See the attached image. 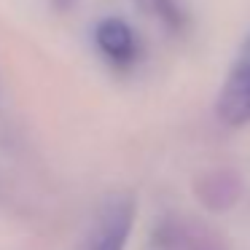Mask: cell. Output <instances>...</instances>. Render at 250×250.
<instances>
[{
    "mask_svg": "<svg viewBox=\"0 0 250 250\" xmlns=\"http://www.w3.org/2000/svg\"><path fill=\"white\" fill-rule=\"evenodd\" d=\"M218 119L226 126L250 124V33L239 46L237 60L231 62L226 81L218 97Z\"/></svg>",
    "mask_w": 250,
    "mask_h": 250,
    "instance_id": "obj_1",
    "label": "cell"
},
{
    "mask_svg": "<svg viewBox=\"0 0 250 250\" xmlns=\"http://www.w3.org/2000/svg\"><path fill=\"white\" fill-rule=\"evenodd\" d=\"M132 215H135L132 202H113L100 218L97 234H94V242L89 250H124L132 229Z\"/></svg>",
    "mask_w": 250,
    "mask_h": 250,
    "instance_id": "obj_2",
    "label": "cell"
},
{
    "mask_svg": "<svg viewBox=\"0 0 250 250\" xmlns=\"http://www.w3.org/2000/svg\"><path fill=\"white\" fill-rule=\"evenodd\" d=\"M97 46L103 49V54H108L113 62H129L137 51L135 35H132L129 24H124L121 19H105V22H100Z\"/></svg>",
    "mask_w": 250,
    "mask_h": 250,
    "instance_id": "obj_3",
    "label": "cell"
}]
</instances>
